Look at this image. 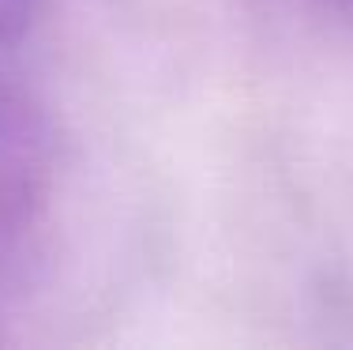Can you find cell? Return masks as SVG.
<instances>
[{
  "mask_svg": "<svg viewBox=\"0 0 353 350\" xmlns=\"http://www.w3.org/2000/svg\"><path fill=\"white\" fill-rule=\"evenodd\" d=\"M38 12V0H0V41L19 38Z\"/></svg>",
  "mask_w": 353,
  "mask_h": 350,
  "instance_id": "obj_2",
  "label": "cell"
},
{
  "mask_svg": "<svg viewBox=\"0 0 353 350\" xmlns=\"http://www.w3.org/2000/svg\"><path fill=\"white\" fill-rule=\"evenodd\" d=\"M319 8H327L331 15H339L342 23H350L353 27V0H316Z\"/></svg>",
  "mask_w": 353,
  "mask_h": 350,
  "instance_id": "obj_3",
  "label": "cell"
},
{
  "mask_svg": "<svg viewBox=\"0 0 353 350\" xmlns=\"http://www.w3.org/2000/svg\"><path fill=\"white\" fill-rule=\"evenodd\" d=\"M53 181V128L23 90L0 83V279Z\"/></svg>",
  "mask_w": 353,
  "mask_h": 350,
  "instance_id": "obj_1",
  "label": "cell"
}]
</instances>
